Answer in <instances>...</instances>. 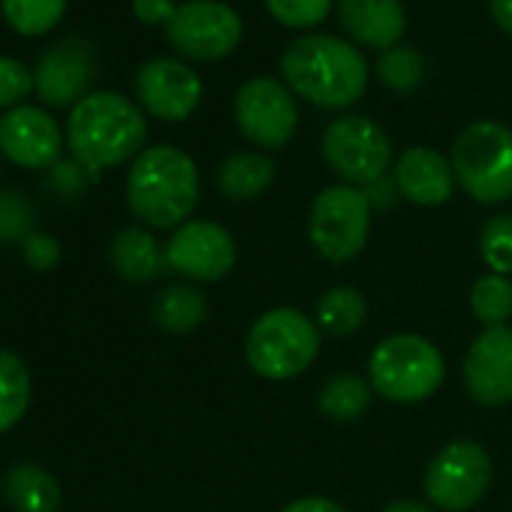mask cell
I'll list each match as a JSON object with an SVG mask.
<instances>
[{
	"label": "cell",
	"instance_id": "6da1fadb",
	"mask_svg": "<svg viewBox=\"0 0 512 512\" xmlns=\"http://www.w3.org/2000/svg\"><path fill=\"white\" fill-rule=\"evenodd\" d=\"M281 82L320 109H350L368 91V61L350 40L332 34H305L281 55Z\"/></svg>",
	"mask_w": 512,
	"mask_h": 512
},
{
	"label": "cell",
	"instance_id": "7a4b0ae2",
	"mask_svg": "<svg viewBox=\"0 0 512 512\" xmlns=\"http://www.w3.org/2000/svg\"><path fill=\"white\" fill-rule=\"evenodd\" d=\"M148 139V121L142 106L115 91H91L70 109L67 148L73 160L100 175L139 157Z\"/></svg>",
	"mask_w": 512,
	"mask_h": 512
},
{
	"label": "cell",
	"instance_id": "3957f363",
	"mask_svg": "<svg viewBox=\"0 0 512 512\" xmlns=\"http://www.w3.org/2000/svg\"><path fill=\"white\" fill-rule=\"evenodd\" d=\"M127 208L148 229H178L199 202V169L175 145L145 148L127 172Z\"/></svg>",
	"mask_w": 512,
	"mask_h": 512
},
{
	"label": "cell",
	"instance_id": "277c9868",
	"mask_svg": "<svg viewBox=\"0 0 512 512\" xmlns=\"http://www.w3.org/2000/svg\"><path fill=\"white\" fill-rule=\"evenodd\" d=\"M323 332L314 317L299 308H272L253 320L244 338V359L250 371L263 380H293L302 377L320 356Z\"/></svg>",
	"mask_w": 512,
	"mask_h": 512
},
{
	"label": "cell",
	"instance_id": "5b68a950",
	"mask_svg": "<svg viewBox=\"0 0 512 512\" xmlns=\"http://www.w3.org/2000/svg\"><path fill=\"white\" fill-rule=\"evenodd\" d=\"M446 380V362L425 335L398 332L383 338L368 359L371 389L395 404L428 401Z\"/></svg>",
	"mask_w": 512,
	"mask_h": 512
},
{
	"label": "cell",
	"instance_id": "8992f818",
	"mask_svg": "<svg viewBox=\"0 0 512 512\" xmlns=\"http://www.w3.org/2000/svg\"><path fill=\"white\" fill-rule=\"evenodd\" d=\"M455 181L479 205H500L512 196V130L500 121L467 124L449 154Z\"/></svg>",
	"mask_w": 512,
	"mask_h": 512
},
{
	"label": "cell",
	"instance_id": "52a82bcc",
	"mask_svg": "<svg viewBox=\"0 0 512 512\" xmlns=\"http://www.w3.org/2000/svg\"><path fill=\"white\" fill-rule=\"evenodd\" d=\"M371 202L362 187L329 184L323 187L308 211V241L320 260L347 266L365 250L371 235Z\"/></svg>",
	"mask_w": 512,
	"mask_h": 512
},
{
	"label": "cell",
	"instance_id": "ba28073f",
	"mask_svg": "<svg viewBox=\"0 0 512 512\" xmlns=\"http://www.w3.org/2000/svg\"><path fill=\"white\" fill-rule=\"evenodd\" d=\"M326 166L341 178V184L368 187L386 178L392 166V139L389 133L365 115L335 118L320 139Z\"/></svg>",
	"mask_w": 512,
	"mask_h": 512
},
{
	"label": "cell",
	"instance_id": "9c48e42d",
	"mask_svg": "<svg viewBox=\"0 0 512 512\" xmlns=\"http://www.w3.org/2000/svg\"><path fill=\"white\" fill-rule=\"evenodd\" d=\"M494 464L476 440H452L425 467V497L440 512H467L491 488Z\"/></svg>",
	"mask_w": 512,
	"mask_h": 512
},
{
	"label": "cell",
	"instance_id": "30bf717a",
	"mask_svg": "<svg viewBox=\"0 0 512 512\" xmlns=\"http://www.w3.org/2000/svg\"><path fill=\"white\" fill-rule=\"evenodd\" d=\"M235 127L238 133L263 151H281L299 130L296 94L272 76H253L235 94Z\"/></svg>",
	"mask_w": 512,
	"mask_h": 512
},
{
	"label": "cell",
	"instance_id": "8fae6325",
	"mask_svg": "<svg viewBox=\"0 0 512 512\" xmlns=\"http://www.w3.org/2000/svg\"><path fill=\"white\" fill-rule=\"evenodd\" d=\"M244 37L241 16L220 0H187L178 4L172 22L166 25L169 46L187 61H220L238 49Z\"/></svg>",
	"mask_w": 512,
	"mask_h": 512
},
{
	"label": "cell",
	"instance_id": "7c38bea8",
	"mask_svg": "<svg viewBox=\"0 0 512 512\" xmlns=\"http://www.w3.org/2000/svg\"><path fill=\"white\" fill-rule=\"evenodd\" d=\"M235 260L238 250L232 232L214 220H187L166 241L169 269L196 284L223 281L235 269Z\"/></svg>",
	"mask_w": 512,
	"mask_h": 512
},
{
	"label": "cell",
	"instance_id": "4fadbf2b",
	"mask_svg": "<svg viewBox=\"0 0 512 512\" xmlns=\"http://www.w3.org/2000/svg\"><path fill=\"white\" fill-rule=\"evenodd\" d=\"M97 79V52L85 37H67L49 46L34 67V94L52 106H76L91 94Z\"/></svg>",
	"mask_w": 512,
	"mask_h": 512
},
{
	"label": "cell",
	"instance_id": "5bb4252c",
	"mask_svg": "<svg viewBox=\"0 0 512 512\" xmlns=\"http://www.w3.org/2000/svg\"><path fill=\"white\" fill-rule=\"evenodd\" d=\"M136 97L142 112L157 121H187L202 103V79L181 58H151L136 70Z\"/></svg>",
	"mask_w": 512,
	"mask_h": 512
},
{
	"label": "cell",
	"instance_id": "9a60e30c",
	"mask_svg": "<svg viewBox=\"0 0 512 512\" xmlns=\"http://www.w3.org/2000/svg\"><path fill=\"white\" fill-rule=\"evenodd\" d=\"M464 389L482 407L512 401V326L482 329L464 356Z\"/></svg>",
	"mask_w": 512,
	"mask_h": 512
},
{
	"label": "cell",
	"instance_id": "2e32d148",
	"mask_svg": "<svg viewBox=\"0 0 512 512\" xmlns=\"http://www.w3.org/2000/svg\"><path fill=\"white\" fill-rule=\"evenodd\" d=\"M61 124L40 106H16L0 115V154L22 169H52L61 160Z\"/></svg>",
	"mask_w": 512,
	"mask_h": 512
},
{
	"label": "cell",
	"instance_id": "e0dca14e",
	"mask_svg": "<svg viewBox=\"0 0 512 512\" xmlns=\"http://www.w3.org/2000/svg\"><path fill=\"white\" fill-rule=\"evenodd\" d=\"M392 181H395L401 199L422 205V208L446 205L455 193V184H458L449 157H443L440 151H434L428 145L407 148L395 160Z\"/></svg>",
	"mask_w": 512,
	"mask_h": 512
},
{
	"label": "cell",
	"instance_id": "ac0fdd59",
	"mask_svg": "<svg viewBox=\"0 0 512 512\" xmlns=\"http://www.w3.org/2000/svg\"><path fill=\"white\" fill-rule=\"evenodd\" d=\"M338 19L356 46L389 52L407 34V10L401 0H338Z\"/></svg>",
	"mask_w": 512,
	"mask_h": 512
},
{
	"label": "cell",
	"instance_id": "d6986e66",
	"mask_svg": "<svg viewBox=\"0 0 512 512\" xmlns=\"http://www.w3.org/2000/svg\"><path fill=\"white\" fill-rule=\"evenodd\" d=\"M109 263L115 275L124 278L127 284H151L169 269L166 244H160L148 226L118 229L109 244Z\"/></svg>",
	"mask_w": 512,
	"mask_h": 512
},
{
	"label": "cell",
	"instance_id": "ffe728a7",
	"mask_svg": "<svg viewBox=\"0 0 512 512\" xmlns=\"http://www.w3.org/2000/svg\"><path fill=\"white\" fill-rule=\"evenodd\" d=\"M278 166L266 151H232L217 166V190L229 202H253L275 184Z\"/></svg>",
	"mask_w": 512,
	"mask_h": 512
},
{
	"label": "cell",
	"instance_id": "44dd1931",
	"mask_svg": "<svg viewBox=\"0 0 512 512\" xmlns=\"http://www.w3.org/2000/svg\"><path fill=\"white\" fill-rule=\"evenodd\" d=\"M0 488L13 512H58L64 500L61 482L37 461L13 464Z\"/></svg>",
	"mask_w": 512,
	"mask_h": 512
},
{
	"label": "cell",
	"instance_id": "7402d4cb",
	"mask_svg": "<svg viewBox=\"0 0 512 512\" xmlns=\"http://www.w3.org/2000/svg\"><path fill=\"white\" fill-rule=\"evenodd\" d=\"M151 317L169 335H190L208 320V299L193 284H169L154 296Z\"/></svg>",
	"mask_w": 512,
	"mask_h": 512
},
{
	"label": "cell",
	"instance_id": "603a6c76",
	"mask_svg": "<svg viewBox=\"0 0 512 512\" xmlns=\"http://www.w3.org/2000/svg\"><path fill=\"white\" fill-rule=\"evenodd\" d=\"M368 320V302L365 296L350 284L329 287L317 305H314V323L329 338H353Z\"/></svg>",
	"mask_w": 512,
	"mask_h": 512
},
{
	"label": "cell",
	"instance_id": "cb8c5ba5",
	"mask_svg": "<svg viewBox=\"0 0 512 512\" xmlns=\"http://www.w3.org/2000/svg\"><path fill=\"white\" fill-rule=\"evenodd\" d=\"M371 392L374 389H371V383L362 374L341 371V374H332L323 383L317 407L332 422H356V419L365 416V410L371 404Z\"/></svg>",
	"mask_w": 512,
	"mask_h": 512
},
{
	"label": "cell",
	"instance_id": "d4e9b609",
	"mask_svg": "<svg viewBox=\"0 0 512 512\" xmlns=\"http://www.w3.org/2000/svg\"><path fill=\"white\" fill-rule=\"evenodd\" d=\"M31 407V371L13 350H0V434L16 428Z\"/></svg>",
	"mask_w": 512,
	"mask_h": 512
},
{
	"label": "cell",
	"instance_id": "484cf974",
	"mask_svg": "<svg viewBox=\"0 0 512 512\" xmlns=\"http://www.w3.org/2000/svg\"><path fill=\"white\" fill-rule=\"evenodd\" d=\"M67 0H0V16L22 37H43L61 25Z\"/></svg>",
	"mask_w": 512,
	"mask_h": 512
},
{
	"label": "cell",
	"instance_id": "4316f807",
	"mask_svg": "<svg viewBox=\"0 0 512 512\" xmlns=\"http://www.w3.org/2000/svg\"><path fill=\"white\" fill-rule=\"evenodd\" d=\"M470 311L473 317L491 329V326H509L512 320V281L506 275H482L470 287Z\"/></svg>",
	"mask_w": 512,
	"mask_h": 512
},
{
	"label": "cell",
	"instance_id": "83f0119b",
	"mask_svg": "<svg viewBox=\"0 0 512 512\" xmlns=\"http://www.w3.org/2000/svg\"><path fill=\"white\" fill-rule=\"evenodd\" d=\"M377 76L395 94H416L428 76V61L422 58V52L410 46H395L389 52H380Z\"/></svg>",
	"mask_w": 512,
	"mask_h": 512
},
{
	"label": "cell",
	"instance_id": "f1b7e54d",
	"mask_svg": "<svg viewBox=\"0 0 512 512\" xmlns=\"http://www.w3.org/2000/svg\"><path fill=\"white\" fill-rule=\"evenodd\" d=\"M37 232V208L34 202L13 187L0 190V244H22Z\"/></svg>",
	"mask_w": 512,
	"mask_h": 512
},
{
	"label": "cell",
	"instance_id": "f546056e",
	"mask_svg": "<svg viewBox=\"0 0 512 512\" xmlns=\"http://www.w3.org/2000/svg\"><path fill=\"white\" fill-rule=\"evenodd\" d=\"M479 253L494 275H512V214H494L482 226Z\"/></svg>",
	"mask_w": 512,
	"mask_h": 512
},
{
	"label": "cell",
	"instance_id": "4dcf8cb0",
	"mask_svg": "<svg viewBox=\"0 0 512 512\" xmlns=\"http://www.w3.org/2000/svg\"><path fill=\"white\" fill-rule=\"evenodd\" d=\"M266 10L290 31H311L332 16L335 0H266Z\"/></svg>",
	"mask_w": 512,
	"mask_h": 512
},
{
	"label": "cell",
	"instance_id": "1f68e13d",
	"mask_svg": "<svg viewBox=\"0 0 512 512\" xmlns=\"http://www.w3.org/2000/svg\"><path fill=\"white\" fill-rule=\"evenodd\" d=\"M31 94H34V73L22 61L0 55V109L10 112L16 106H25Z\"/></svg>",
	"mask_w": 512,
	"mask_h": 512
},
{
	"label": "cell",
	"instance_id": "d6a6232c",
	"mask_svg": "<svg viewBox=\"0 0 512 512\" xmlns=\"http://www.w3.org/2000/svg\"><path fill=\"white\" fill-rule=\"evenodd\" d=\"M22 256H25V263L34 272H52V269H58L64 250H61V241L52 232L37 229L34 235H28L22 241Z\"/></svg>",
	"mask_w": 512,
	"mask_h": 512
},
{
	"label": "cell",
	"instance_id": "836d02e7",
	"mask_svg": "<svg viewBox=\"0 0 512 512\" xmlns=\"http://www.w3.org/2000/svg\"><path fill=\"white\" fill-rule=\"evenodd\" d=\"M97 175L91 169H85L79 160H58L52 169H49V187L55 190V196H64V199H76L85 193V187L94 181Z\"/></svg>",
	"mask_w": 512,
	"mask_h": 512
},
{
	"label": "cell",
	"instance_id": "e575fe53",
	"mask_svg": "<svg viewBox=\"0 0 512 512\" xmlns=\"http://www.w3.org/2000/svg\"><path fill=\"white\" fill-rule=\"evenodd\" d=\"M178 4L175 0H133V16L142 22V25H169L172 16H175Z\"/></svg>",
	"mask_w": 512,
	"mask_h": 512
},
{
	"label": "cell",
	"instance_id": "d590c367",
	"mask_svg": "<svg viewBox=\"0 0 512 512\" xmlns=\"http://www.w3.org/2000/svg\"><path fill=\"white\" fill-rule=\"evenodd\" d=\"M281 512H347L338 500L332 497H320V494H308L299 500H290Z\"/></svg>",
	"mask_w": 512,
	"mask_h": 512
},
{
	"label": "cell",
	"instance_id": "8d00e7d4",
	"mask_svg": "<svg viewBox=\"0 0 512 512\" xmlns=\"http://www.w3.org/2000/svg\"><path fill=\"white\" fill-rule=\"evenodd\" d=\"M362 190H365V196H368L371 208L395 205V196H398V187H395V181H392V178H380V181H374V184H368V187H362Z\"/></svg>",
	"mask_w": 512,
	"mask_h": 512
},
{
	"label": "cell",
	"instance_id": "74e56055",
	"mask_svg": "<svg viewBox=\"0 0 512 512\" xmlns=\"http://www.w3.org/2000/svg\"><path fill=\"white\" fill-rule=\"evenodd\" d=\"M488 10H491L494 25L512 37V0H488Z\"/></svg>",
	"mask_w": 512,
	"mask_h": 512
},
{
	"label": "cell",
	"instance_id": "f35d334b",
	"mask_svg": "<svg viewBox=\"0 0 512 512\" xmlns=\"http://www.w3.org/2000/svg\"><path fill=\"white\" fill-rule=\"evenodd\" d=\"M383 512H434V506L419 503V500H392L383 506Z\"/></svg>",
	"mask_w": 512,
	"mask_h": 512
}]
</instances>
